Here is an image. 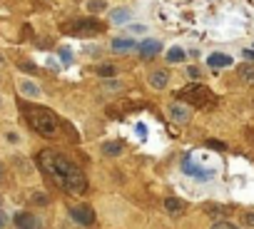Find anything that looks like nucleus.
Instances as JSON below:
<instances>
[{
	"mask_svg": "<svg viewBox=\"0 0 254 229\" xmlns=\"http://www.w3.org/2000/svg\"><path fill=\"white\" fill-rule=\"evenodd\" d=\"M125 90V85L120 80H113V83H102V92H120Z\"/></svg>",
	"mask_w": 254,
	"mask_h": 229,
	"instance_id": "4be33fe9",
	"label": "nucleus"
},
{
	"mask_svg": "<svg viewBox=\"0 0 254 229\" xmlns=\"http://www.w3.org/2000/svg\"><path fill=\"white\" fill-rule=\"evenodd\" d=\"M18 90H20L25 97H40V85L32 83V80H20V83H18Z\"/></svg>",
	"mask_w": 254,
	"mask_h": 229,
	"instance_id": "9b49d317",
	"label": "nucleus"
},
{
	"mask_svg": "<svg viewBox=\"0 0 254 229\" xmlns=\"http://www.w3.org/2000/svg\"><path fill=\"white\" fill-rule=\"evenodd\" d=\"M23 110H25V120H28V125H30L35 132H38L40 137L53 140V137L60 135V122H57V117H55L53 110L40 107V105H25Z\"/></svg>",
	"mask_w": 254,
	"mask_h": 229,
	"instance_id": "f03ea898",
	"label": "nucleus"
},
{
	"mask_svg": "<svg viewBox=\"0 0 254 229\" xmlns=\"http://www.w3.org/2000/svg\"><path fill=\"white\" fill-rule=\"evenodd\" d=\"M102 152H105L107 157H117L120 152H122V144H120V142H105V144H102Z\"/></svg>",
	"mask_w": 254,
	"mask_h": 229,
	"instance_id": "6ab92c4d",
	"label": "nucleus"
},
{
	"mask_svg": "<svg viewBox=\"0 0 254 229\" xmlns=\"http://www.w3.org/2000/svg\"><path fill=\"white\" fill-rule=\"evenodd\" d=\"M212 229H237V227H234L232 222H214Z\"/></svg>",
	"mask_w": 254,
	"mask_h": 229,
	"instance_id": "393cba45",
	"label": "nucleus"
},
{
	"mask_svg": "<svg viewBox=\"0 0 254 229\" xmlns=\"http://www.w3.org/2000/svg\"><path fill=\"white\" fill-rule=\"evenodd\" d=\"M187 75H190L192 80H199V70L197 67H187Z\"/></svg>",
	"mask_w": 254,
	"mask_h": 229,
	"instance_id": "a878e982",
	"label": "nucleus"
},
{
	"mask_svg": "<svg viewBox=\"0 0 254 229\" xmlns=\"http://www.w3.org/2000/svg\"><path fill=\"white\" fill-rule=\"evenodd\" d=\"M167 117L172 122H177V125H187L192 120V112H190V107L179 105V102H169L167 105Z\"/></svg>",
	"mask_w": 254,
	"mask_h": 229,
	"instance_id": "39448f33",
	"label": "nucleus"
},
{
	"mask_svg": "<svg viewBox=\"0 0 254 229\" xmlns=\"http://www.w3.org/2000/svg\"><path fill=\"white\" fill-rule=\"evenodd\" d=\"M3 224H5V219H3V217H0V229H3Z\"/></svg>",
	"mask_w": 254,
	"mask_h": 229,
	"instance_id": "2f4dec72",
	"label": "nucleus"
},
{
	"mask_svg": "<svg viewBox=\"0 0 254 229\" xmlns=\"http://www.w3.org/2000/svg\"><path fill=\"white\" fill-rule=\"evenodd\" d=\"M209 67H229L232 65V57L229 55H222V53H214V55H209Z\"/></svg>",
	"mask_w": 254,
	"mask_h": 229,
	"instance_id": "4468645a",
	"label": "nucleus"
},
{
	"mask_svg": "<svg viewBox=\"0 0 254 229\" xmlns=\"http://www.w3.org/2000/svg\"><path fill=\"white\" fill-rule=\"evenodd\" d=\"M137 43L132 40V37H115L113 40V50L115 53H127V50H135Z\"/></svg>",
	"mask_w": 254,
	"mask_h": 229,
	"instance_id": "f8f14e48",
	"label": "nucleus"
},
{
	"mask_svg": "<svg viewBox=\"0 0 254 229\" xmlns=\"http://www.w3.org/2000/svg\"><path fill=\"white\" fill-rule=\"evenodd\" d=\"M162 50V45H160V40H142L140 45H137V53L147 60V57H155L157 53Z\"/></svg>",
	"mask_w": 254,
	"mask_h": 229,
	"instance_id": "1a4fd4ad",
	"label": "nucleus"
},
{
	"mask_svg": "<svg viewBox=\"0 0 254 229\" xmlns=\"http://www.w3.org/2000/svg\"><path fill=\"white\" fill-rule=\"evenodd\" d=\"M247 132H249V140H252V142H254V132H252V130H247Z\"/></svg>",
	"mask_w": 254,
	"mask_h": 229,
	"instance_id": "7c9ffc66",
	"label": "nucleus"
},
{
	"mask_svg": "<svg viewBox=\"0 0 254 229\" xmlns=\"http://www.w3.org/2000/svg\"><path fill=\"white\" fill-rule=\"evenodd\" d=\"M239 75H242V80H244V83L254 85V67H252V65H244V67L239 70Z\"/></svg>",
	"mask_w": 254,
	"mask_h": 229,
	"instance_id": "412c9836",
	"label": "nucleus"
},
{
	"mask_svg": "<svg viewBox=\"0 0 254 229\" xmlns=\"http://www.w3.org/2000/svg\"><path fill=\"white\" fill-rule=\"evenodd\" d=\"M87 13H102V10H107V3L105 0H87Z\"/></svg>",
	"mask_w": 254,
	"mask_h": 229,
	"instance_id": "aec40b11",
	"label": "nucleus"
},
{
	"mask_svg": "<svg viewBox=\"0 0 254 229\" xmlns=\"http://www.w3.org/2000/svg\"><path fill=\"white\" fill-rule=\"evenodd\" d=\"M30 200H32V202H40V204H45V202H48V197H45V195H32Z\"/></svg>",
	"mask_w": 254,
	"mask_h": 229,
	"instance_id": "bb28decb",
	"label": "nucleus"
},
{
	"mask_svg": "<svg viewBox=\"0 0 254 229\" xmlns=\"http://www.w3.org/2000/svg\"><path fill=\"white\" fill-rule=\"evenodd\" d=\"M207 147L220 149V152H225V149H227V144H225V142H220V140H207Z\"/></svg>",
	"mask_w": 254,
	"mask_h": 229,
	"instance_id": "5701e85b",
	"label": "nucleus"
},
{
	"mask_svg": "<svg viewBox=\"0 0 254 229\" xmlns=\"http://www.w3.org/2000/svg\"><path fill=\"white\" fill-rule=\"evenodd\" d=\"M38 165L40 170L70 195H85L87 192V179L80 167H75L67 157L57 155L55 149H40L38 152Z\"/></svg>",
	"mask_w": 254,
	"mask_h": 229,
	"instance_id": "f257e3e1",
	"label": "nucleus"
},
{
	"mask_svg": "<svg viewBox=\"0 0 254 229\" xmlns=\"http://www.w3.org/2000/svg\"><path fill=\"white\" fill-rule=\"evenodd\" d=\"M70 217L75 219L78 224H85V227H90L92 222H95V212L87 207V204H78V207H70Z\"/></svg>",
	"mask_w": 254,
	"mask_h": 229,
	"instance_id": "423d86ee",
	"label": "nucleus"
},
{
	"mask_svg": "<svg viewBox=\"0 0 254 229\" xmlns=\"http://www.w3.org/2000/svg\"><path fill=\"white\" fill-rule=\"evenodd\" d=\"M182 167H185V172H187V174H192V177H202V179L212 177V172H209V170H202V167L192 165L190 160H185V165H182Z\"/></svg>",
	"mask_w": 254,
	"mask_h": 229,
	"instance_id": "2eb2a0df",
	"label": "nucleus"
},
{
	"mask_svg": "<svg viewBox=\"0 0 254 229\" xmlns=\"http://www.w3.org/2000/svg\"><path fill=\"white\" fill-rule=\"evenodd\" d=\"M15 227L18 229H38V219L30 212H18L15 214Z\"/></svg>",
	"mask_w": 254,
	"mask_h": 229,
	"instance_id": "9d476101",
	"label": "nucleus"
},
{
	"mask_svg": "<svg viewBox=\"0 0 254 229\" xmlns=\"http://www.w3.org/2000/svg\"><path fill=\"white\" fill-rule=\"evenodd\" d=\"M0 174H3V172H0Z\"/></svg>",
	"mask_w": 254,
	"mask_h": 229,
	"instance_id": "473e14b6",
	"label": "nucleus"
},
{
	"mask_svg": "<svg viewBox=\"0 0 254 229\" xmlns=\"http://www.w3.org/2000/svg\"><path fill=\"white\" fill-rule=\"evenodd\" d=\"M244 57H247V60H254V50H244Z\"/></svg>",
	"mask_w": 254,
	"mask_h": 229,
	"instance_id": "c756f323",
	"label": "nucleus"
},
{
	"mask_svg": "<svg viewBox=\"0 0 254 229\" xmlns=\"http://www.w3.org/2000/svg\"><path fill=\"white\" fill-rule=\"evenodd\" d=\"M62 32L67 35H78V37H90V35H100L105 32V25L95 18H80V20H67L60 25Z\"/></svg>",
	"mask_w": 254,
	"mask_h": 229,
	"instance_id": "20e7f679",
	"label": "nucleus"
},
{
	"mask_svg": "<svg viewBox=\"0 0 254 229\" xmlns=\"http://www.w3.org/2000/svg\"><path fill=\"white\" fill-rule=\"evenodd\" d=\"M165 57H167V62H182V60L187 57V53H185L182 48H179V45H172V48L167 50V55H165Z\"/></svg>",
	"mask_w": 254,
	"mask_h": 229,
	"instance_id": "dca6fc26",
	"label": "nucleus"
},
{
	"mask_svg": "<svg viewBox=\"0 0 254 229\" xmlns=\"http://www.w3.org/2000/svg\"><path fill=\"white\" fill-rule=\"evenodd\" d=\"M242 224L254 227V212H244V214H242Z\"/></svg>",
	"mask_w": 254,
	"mask_h": 229,
	"instance_id": "b1692460",
	"label": "nucleus"
},
{
	"mask_svg": "<svg viewBox=\"0 0 254 229\" xmlns=\"http://www.w3.org/2000/svg\"><path fill=\"white\" fill-rule=\"evenodd\" d=\"M130 18H132V13H130L127 8H115V10L110 13V20L117 23V25H120V23H127Z\"/></svg>",
	"mask_w": 254,
	"mask_h": 229,
	"instance_id": "f3484780",
	"label": "nucleus"
},
{
	"mask_svg": "<svg viewBox=\"0 0 254 229\" xmlns=\"http://www.w3.org/2000/svg\"><path fill=\"white\" fill-rule=\"evenodd\" d=\"M95 75H97V78H115L117 67H115V65H97V67H95Z\"/></svg>",
	"mask_w": 254,
	"mask_h": 229,
	"instance_id": "a211bd4d",
	"label": "nucleus"
},
{
	"mask_svg": "<svg viewBox=\"0 0 254 229\" xmlns=\"http://www.w3.org/2000/svg\"><path fill=\"white\" fill-rule=\"evenodd\" d=\"M147 83H150V87H155V90H165V87L169 85V72H167V70H152V72L147 75Z\"/></svg>",
	"mask_w": 254,
	"mask_h": 229,
	"instance_id": "6e6552de",
	"label": "nucleus"
},
{
	"mask_svg": "<svg viewBox=\"0 0 254 229\" xmlns=\"http://www.w3.org/2000/svg\"><path fill=\"white\" fill-rule=\"evenodd\" d=\"M60 57H62L65 62H70V60H72V55H70V50H60Z\"/></svg>",
	"mask_w": 254,
	"mask_h": 229,
	"instance_id": "c85d7f7f",
	"label": "nucleus"
},
{
	"mask_svg": "<svg viewBox=\"0 0 254 229\" xmlns=\"http://www.w3.org/2000/svg\"><path fill=\"white\" fill-rule=\"evenodd\" d=\"M137 107H142V102L122 100V102H115V105L107 107V114H110V117H122V114H127L130 110H137Z\"/></svg>",
	"mask_w": 254,
	"mask_h": 229,
	"instance_id": "0eeeda50",
	"label": "nucleus"
},
{
	"mask_svg": "<svg viewBox=\"0 0 254 229\" xmlns=\"http://www.w3.org/2000/svg\"><path fill=\"white\" fill-rule=\"evenodd\" d=\"M165 209H167L169 214H182V212L187 209V204H185L182 200H177V197H167V200H165Z\"/></svg>",
	"mask_w": 254,
	"mask_h": 229,
	"instance_id": "ddd939ff",
	"label": "nucleus"
},
{
	"mask_svg": "<svg viewBox=\"0 0 254 229\" xmlns=\"http://www.w3.org/2000/svg\"><path fill=\"white\" fill-rule=\"evenodd\" d=\"M177 97L182 100V102H187V105H192V107H197V110H212L217 105L214 92L209 87H204V85H197V83L182 87V90L177 92Z\"/></svg>",
	"mask_w": 254,
	"mask_h": 229,
	"instance_id": "7ed1b4c3",
	"label": "nucleus"
},
{
	"mask_svg": "<svg viewBox=\"0 0 254 229\" xmlns=\"http://www.w3.org/2000/svg\"><path fill=\"white\" fill-rule=\"evenodd\" d=\"M127 30H130V32H144V30H147V28H144V25H130Z\"/></svg>",
	"mask_w": 254,
	"mask_h": 229,
	"instance_id": "cd10ccee",
	"label": "nucleus"
}]
</instances>
